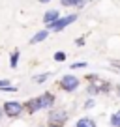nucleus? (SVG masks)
Returning a JSON list of instances; mask_svg holds the SVG:
<instances>
[{"label":"nucleus","mask_w":120,"mask_h":127,"mask_svg":"<svg viewBox=\"0 0 120 127\" xmlns=\"http://www.w3.org/2000/svg\"><path fill=\"white\" fill-rule=\"evenodd\" d=\"M77 21V13H71V15H66V17H60L58 21H55L53 24H49L47 30L49 32H62L64 28H68L69 24H73Z\"/></svg>","instance_id":"obj_1"},{"label":"nucleus","mask_w":120,"mask_h":127,"mask_svg":"<svg viewBox=\"0 0 120 127\" xmlns=\"http://www.w3.org/2000/svg\"><path fill=\"white\" fill-rule=\"evenodd\" d=\"M2 110H4V114L8 116V118H17V116L23 114L24 105L21 103V101H6V103L2 105Z\"/></svg>","instance_id":"obj_2"},{"label":"nucleus","mask_w":120,"mask_h":127,"mask_svg":"<svg viewBox=\"0 0 120 127\" xmlns=\"http://www.w3.org/2000/svg\"><path fill=\"white\" fill-rule=\"evenodd\" d=\"M79 84H81V80L77 79L75 75H64L62 79L58 80V86L62 88L64 92H68V94H71V92H75L77 88H79Z\"/></svg>","instance_id":"obj_3"},{"label":"nucleus","mask_w":120,"mask_h":127,"mask_svg":"<svg viewBox=\"0 0 120 127\" xmlns=\"http://www.w3.org/2000/svg\"><path fill=\"white\" fill-rule=\"evenodd\" d=\"M68 122V112L62 110V108H51L49 112V118H47V123H56V125H62Z\"/></svg>","instance_id":"obj_4"},{"label":"nucleus","mask_w":120,"mask_h":127,"mask_svg":"<svg viewBox=\"0 0 120 127\" xmlns=\"http://www.w3.org/2000/svg\"><path fill=\"white\" fill-rule=\"evenodd\" d=\"M24 105V110L28 112V114H36V112L43 110V101H41V95H38V97H32V99H28Z\"/></svg>","instance_id":"obj_5"},{"label":"nucleus","mask_w":120,"mask_h":127,"mask_svg":"<svg viewBox=\"0 0 120 127\" xmlns=\"http://www.w3.org/2000/svg\"><path fill=\"white\" fill-rule=\"evenodd\" d=\"M41 101H43V108H49V110H51L55 101H56V97H55L53 92H45V94H41Z\"/></svg>","instance_id":"obj_6"},{"label":"nucleus","mask_w":120,"mask_h":127,"mask_svg":"<svg viewBox=\"0 0 120 127\" xmlns=\"http://www.w3.org/2000/svg\"><path fill=\"white\" fill-rule=\"evenodd\" d=\"M58 19H60V11H58V9H49V11L43 15V23L47 24V26L53 24L55 21H58Z\"/></svg>","instance_id":"obj_7"},{"label":"nucleus","mask_w":120,"mask_h":127,"mask_svg":"<svg viewBox=\"0 0 120 127\" xmlns=\"http://www.w3.org/2000/svg\"><path fill=\"white\" fill-rule=\"evenodd\" d=\"M47 36H49V30H40V32H36V34L30 37V45H36V43L45 41V39H47Z\"/></svg>","instance_id":"obj_8"},{"label":"nucleus","mask_w":120,"mask_h":127,"mask_svg":"<svg viewBox=\"0 0 120 127\" xmlns=\"http://www.w3.org/2000/svg\"><path fill=\"white\" fill-rule=\"evenodd\" d=\"M75 127H98V123H96V120L88 118V116H83L81 120H77Z\"/></svg>","instance_id":"obj_9"},{"label":"nucleus","mask_w":120,"mask_h":127,"mask_svg":"<svg viewBox=\"0 0 120 127\" xmlns=\"http://www.w3.org/2000/svg\"><path fill=\"white\" fill-rule=\"evenodd\" d=\"M19 56H21V52L17 51V49L9 54V67H11V69H15L17 65H19Z\"/></svg>","instance_id":"obj_10"},{"label":"nucleus","mask_w":120,"mask_h":127,"mask_svg":"<svg viewBox=\"0 0 120 127\" xmlns=\"http://www.w3.org/2000/svg\"><path fill=\"white\" fill-rule=\"evenodd\" d=\"M109 123H111V127H120V110L115 112V114H111V120H109Z\"/></svg>","instance_id":"obj_11"},{"label":"nucleus","mask_w":120,"mask_h":127,"mask_svg":"<svg viewBox=\"0 0 120 127\" xmlns=\"http://www.w3.org/2000/svg\"><path fill=\"white\" fill-rule=\"evenodd\" d=\"M51 77V73H40L38 77H34V82H38V84H43L45 80Z\"/></svg>","instance_id":"obj_12"},{"label":"nucleus","mask_w":120,"mask_h":127,"mask_svg":"<svg viewBox=\"0 0 120 127\" xmlns=\"http://www.w3.org/2000/svg\"><path fill=\"white\" fill-rule=\"evenodd\" d=\"M66 58H68V54H66L64 51H58V52H55V56H53V60H55V62H64Z\"/></svg>","instance_id":"obj_13"},{"label":"nucleus","mask_w":120,"mask_h":127,"mask_svg":"<svg viewBox=\"0 0 120 127\" xmlns=\"http://www.w3.org/2000/svg\"><path fill=\"white\" fill-rule=\"evenodd\" d=\"M86 94H88V95H90V97H94V95H98V94H101V92H100V90H98V88H96V86H94V84H88V86H86Z\"/></svg>","instance_id":"obj_14"},{"label":"nucleus","mask_w":120,"mask_h":127,"mask_svg":"<svg viewBox=\"0 0 120 127\" xmlns=\"http://www.w3.org/2000/svg\"><path fill=\"white\" fill-rule=\"evenodd\" d=\"M94 105H96V101H94V97H90V99H86V101H84V105H83V107L86 108V110H90V108H94Z\"/></svg>","instance_id":"obj_15"},{"label":"nucleus","mask_w":120,"mask_h":127,"mask_svg":"<svg viewBox=\"0 0 120 127\" xmlns=\"http://www.w3.org/2000/svg\"><path fill=\"white\" fill-rule=\"evenodd\" d=\"M75 2L77 0H60V4L64 6V8H75Z\"/></svg>","instance_id":"obj_16"},{"label":"nucleus","mask_w":120,"mask_h":127,"mask_svg":"<svg viewBox=\"0 0 120 127\" xmlns=\"http://www.w3.org/2000/svg\"><path fill=\"white\" fill-rule=\"evenodd\" d=\"M86 65H88L86 62H75V64H71L69 67H71V69H84Z\"/></svg>","instance_id":"obj_17"},{"label":"nucleus","mask_w":120,"mask_h":127,"mask_svg":"<svg viewBox=\"0 0 120 127\" xmlns=\"http://www.w3.org/2000/svg\"><path fill=\"white\" fill-rule=\"evenodd\" d=\"M8 86H11V82H9L8 79H0V90H2V88H8Z\"/></svg>","instance_id":"obj_18"},{"label":"nucleus","mask_w":120,"mask_h":127,"mask_svg":"<svg viewBox=\"0 0 120 127\" xmlns=\"http://www.w3.org/2000/svg\"><path fill=\"white\" fill-rule=\"evenodd\" d=\"M86 6V0H77L75 2V8H84Z\"/></svg>","instance_id":"obj_19"},{"label":"nucleus","mask_w":120,"mask_h":127,"mask_svg":"<svg viewBox=\"0 0 120 127\" xmlns=\"http://www.w3.org/2000/svg\"><path fill=\"white\" fill-rule=\"evenodd\" d=\"M75 45H77V47H83V45H84V37H77V39H75Z\"/></svg>","instance_id":"obj_20"},{"label":"nucleus","mask_w":120,"mask_h":127,"mask_svg":"<svg viewBox=\"0 0 120 127\" xmlns=\"http://www.w3.org/2000/svg\"><path fill=\"white\" fill-rule=\"evenodd\" d=\"M115 92H116V95L120 97V84H116V90H115Z\"/></svg>","instance_id":"obj_21"},{"label":"nucleus","mask_w":120,"mask_h":127,"mask_svg":"<svg viewBox=\"0 0 120 127\" xmlns=\"http://www.w3.org/2000/svg\"><path fill=\"white\" fill-rule=\"evenodd\" d=\"M47 127H62V125H56V123H47Z\"/></svg>","instance_id":"obj_22"},{"label":"nucleus","mask_w":120,"mask_h":127,"mask_svg":"<svg viewBox=\"0 0 120 127\" xmlns=\"http://www.w3.org/2000/svg\"><path fill=\"white\" fill-rule=\"evenodd\" d=\"M40 2L41 4H47V2H51V0H40Z\"/></svg>","instance_id":"obj_23"},{"label":"nucleus","mask_w":120,"mask_h":127,"mask_svg":"<svg viewBox=\"0 0 120 127\" xmlns=\"http://www.w3.org/2000/svg\"><path fill=\"white\" fill-rule=\"evenodd\" d=\"M2 114H4V110H2V108H0V118H2Z\"/></svg>","instance_id":"obj_24"}]
</instances>
